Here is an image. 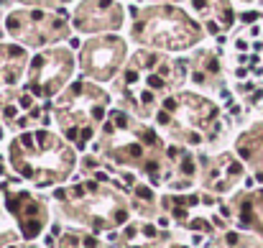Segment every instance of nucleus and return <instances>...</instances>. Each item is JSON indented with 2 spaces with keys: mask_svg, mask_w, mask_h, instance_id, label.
Instances as JSON below:
<instances>
[{
  "mask_svg": "<svg viewBox=\"0 0 263 248\" xmlns=\"http://www.w3.org/2000/svg\"><path fill=\"white\" fill-rule=\"evenodd\" d=\"M39 230H41V223H39V220H31V223H26V225H23V233H26V238H33Z\"/></svg>",
  "mask_w": 263,
  "mask_h": 248,
  "instance_id": "nucleus-1",
  "label": "nucleus"
},
{
  "mask_svg": "<svg viewBox=\"0 0 263 248\" xmlns=\"http://www.w3.org/2000/svg\"><path fill=\"white\" fill-rule=\"evenodd\" d=\"M138 195H141V197H151V192H148L146 187H141V189H138Z\"/></svg>",
  "mask_w": 263,
  "mask_h": 248,
  "instance_id": "nucleus-2",
  "label": "nucleus"
}]
</instances>
